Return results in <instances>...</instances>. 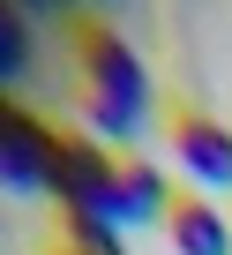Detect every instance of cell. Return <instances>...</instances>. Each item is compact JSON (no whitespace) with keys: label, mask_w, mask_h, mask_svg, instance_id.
<instances>
[{"label":"cell","mask_w":232,"mask_h":255,"mask_svg":"<svg viewBox=\"0 0 232 255\" xmlns=\"http://www.w3.org/2000/svg\"><path fill=\"white\" fill-rule=\"evenodd\" d=\"M82 90H90V135L97 143H135L150 128V68L112 38V30H82Z\"/></svg>","instance_id":"6da1fadb"},{"label":"cell","mask_w":232,"mask_h":255,"mask_svg":"<svg viewBox=\"0 0 232 255\" xmlns=\"http://www.w3.org/2000/svg\"><path fill=\"white\" fill-rule=\"evenodd\" d=\"M53 203H60V218H105V225H112V203H120V158H112L97 135H60Z\"/></svg>","instance_id":"7a4b0ae2"},{"label":"cell","mask_w":232,"mask_h":255,"mask_svg":"<svg viewBox=\"0 0 232 255\" xmlns=\"http://www.w3.org/2000/svg\"><path fill=\"white\" fill-rule=\"evenodd\" d=\"M53 158L60 135L30 105H0V188L8 195H53Z\"/></svg>","instance_id":"3957f363"},{"label":"cell","mask_w":232,"mask_h":255,"mask_svg":"<svg viewBox=\"0 0 232 255\" xmlns=\"http://www.w3.org/2000/svg\"><path fill=\"white\" fill-rule=\"evenodd\" d=\"M172 165L187 180V195H232V128L210 113H180L172 120Z\"/></svg>","instance_id":"277c9868"},{"label":"cell","mask_w":232,"mask_h":255,"mask_svg":"<svg viewBox=\"0 0 232 255\" xmlns=\"http://www.w3.org/2000/svg\"><path fill=\"white\" fill-rule=\"evenodd\" d=\"M165 248L172 255H232V218L217 195H180L165 218Z\"/></svg>","instance_id":"5b68a950"},{"label":"cell","mask_w":232,"mask_h":255,"mask_svg":"<svg viewBox=\"0 0 232 255\" xmlns=\"http://www.w3.org/2000/svg\"><path fill=\"white\" fill-rule=\"evenodd\" d=\"M172 180L157 173V165H143V158H128L120 165V203H112V225L120 233H150V225H165L172 218Z\"/></svg>","instance_id":"8992f818"},{"label":"cell","mask_w":232,"mask_h":255,"mask_svg":"<svg viewBox=\"0 0 232 255\" xmlns=\"http://www.w3.org/2000/svg\"><path fill=\"white\" fill-rule=\"evenodd\" d=\"M60 248H75V255H128V233L105 225V218H60Z\"/></svg>","instance_id":"52a82bcc"},{"label":"cell","mask_w":232,"mask_h":255,"mask_svg":"<svg viewBox=\"0 0 232 255\" xmlns=\"http://www.w3.org/2000/svg\"><path fill=\"white\" fill-rule=\"evenodd\" d=\"M23 68H30V23L23 15H0V75L15 83Z\"/></svg>","instance_id":"ba28073f"},{"label":"cell","mask_w":232,"mask_h":255,"mask_svg":"<svg viewBox=\"0 0 232 255\" xmlns=\"http://www.w3.org/2000/svg\"><path fill=\"white\" fill-rule=\"evenodd\" d=\"M53 255H75V248H53Z\"/></svg>","instance_id":"9c48e42d"}]
</instances>
